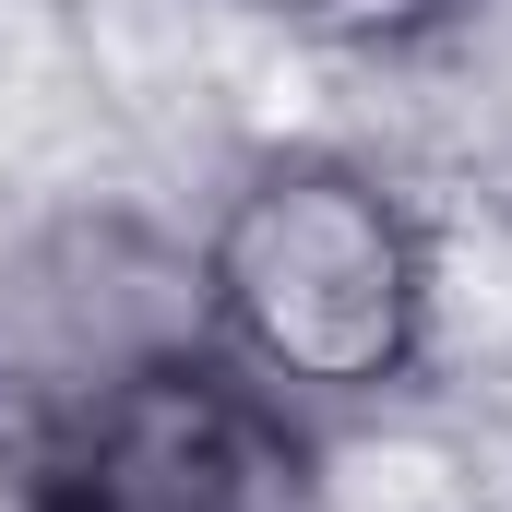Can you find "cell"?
I'll return each mask as SVG.
<instances>
[{
	"label": "cell",
	"mask_w": 512,
	"mask_h": 512,
	"mask_svg": "<svg viewBox=\"0 0 512 512\" xmlns=\"http://www.w3.org/2000/svg\"><path fill=\"white\" fill-rule=\"evenodd\" d=\"M191 274L215 358L310 429L417 393L441 358V227L417 179L370 143L274 131L227 155L191 227Z\"/></svg>",
	"instance_id": "1"
},
{
	"label": "cell",
	"mask_w": 512,
	"mask_h": 512,
	"mask_svg": "<svg viewBox=\"0 0 512 512\" xmlns=\"http://www.w3.org/2000/svg\"><path fill=\"white\" fill-rule=\"evenodd\" d=\"M203 346L191 227L143 215L131 191H72L0 227V501H24L84 429Z\"/></svg>",
	"instance_id": "2"
},
{
	"label": "cell",
	"mask_w": 512,
	"mask_h": 512,
	"mask_svg": "<svg viewBox=\"0 0 512 512\" xmlns=\"http://www.w3.org/2000/svg\"><path fill=\"white\" fill-rule=\"evenodd\" d=\"M12 512H322V441L203 346L84 429Z\"/></svg>",
	"instance_id": "3"
},
{
	"label": "cell",
	"mask_w": 512,
	"mask_h": 512,
	"mask_svg": "<svg viewBox=\"0 0 512 512\" xmlns=\"http://www.w3.org/2000/svg\"><path fill=\"white\" fill-rule=\"evenodd\" d=\"M405 84V131H417V167L477 203V227L512 239V0H453L429 36H405L382 60Z\"/></svg>",
	"instance_id": "4"
},
{
	"label": "cell",
	"mask_w": 512,
	"mask_h": 512,
	"mask_svg": "<svg viewBox=\"0 0 512 512\" xmlns=\"http://www.w3.org/2000/svg\"><path fill=\"white\" fill-rule=\"evenodd\" d=\"M215 12H239L251 36H286V48H322V60H393L453 0H215Z\"/></svg>",
	"instance_id": "5"
}]
</instances>
